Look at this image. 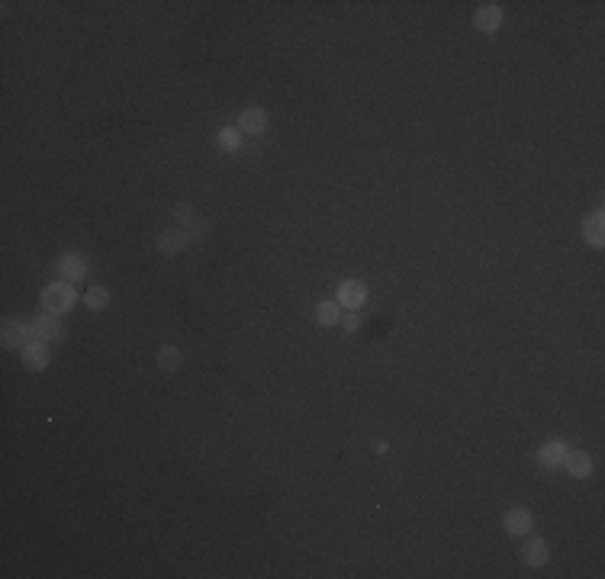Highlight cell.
Wrapping results in <instances>:
<instances>
[{
  "label": "cell",
  "mask_w": 605,
  "mask_h": 579,
  "mask_svg": "<svg viewBox=\"0 0 605 579\" xmlns=\"http://www.w3.org/2000/svg\"><path fill=\"white\" fill-rule=\"evenodd\" d=\"M74 299L78 296H74L71 283H52V287H45V293H42V306H45V312L62 316V312H71Z\"/></svg>",
  "instance_id": "1"
},
{
  "label": "cell",
  "mask_w": 605,
  "mask_h": 579,
  "mask_svg": "<svg viewBox=\"0 0 605 579\" xmlns=\"http://www.w3.org/2000/svg\"><path fill=\"white\" fill-rule=\"evenodd\" d=\"M62 338V325L55 316H39L29 325V342H58Z\"/></svg>",
  "instance_id": "2"
},
{
  "label": "cell",
  "mask_w": 605,
  "mask_h": 579,
  "mask_svg": "<svg viewBox=\"0 0 605 579\" xmlns=\"http://www.w3.org/2000/svg\"><path fill=\"white\" fill-rule=\"evenodd\" d=\"M264 126H267V113H264L261 106H248L238 116V132L242 135H261Z\"/></svg>",
  "instance_id": "3"
},
{
  "label": "cell",
  "mask_w": 605,
  "mask_h": 579,
  "mask_svg": "<svg viewBox=\"0 0 605 579\" xmlns=\"http://www.w3.org/2000/svg\"><path fill=\"white\" fill-rule=\"evenodd\" d=\"M187 242H190V235H187L184 228H165L158 235V251L161 255H177V251H184Z\"/></svg>",
  "instance_id": "4"
},
{
  "label": "cell",
  "mask_w": 605,
  "mask_h": 579,
  "mask_svg": "<svg viewBox=\"0 0 605 579\" xmlns=\"http://www.w3.org/2000/svg\"><path fill=\"white\" fill-rule=\"evenodd\" d=\"M563 467H567L570 476H577V480H586V476L592 473V460H589L586 451H567V454H563Z\"/></svg>",
  "instance_id": "5"
},
{
  "label": "cell",
  "mask_w": 605,
  "mask_h": 579,
  "mask_svg": "<svg viewBox=\"0 0 605 579\" xmlns=\"http://www.w3.org/2000/svg\"><path fill=\"white\" fill-rule=\"evenodd\" d=\"M58 274L65 277V283H74L88 274V264H84L81 255H62L58 258Z\"/></svg>",
  "instance_id": "6"
},
{
  "label": "cell",
  "mask_w": 605,
  "mask_h": 579,
  "mask_svg": "<svg viewBox=\"0 0 605 579\" xmlns=\"http://www.w3.org/2000/svg\"><path fill=\"white\" fill-rule=\"evenodd\" d=\"M474 23H476V29H480V33H496V29L502 26V10L496 7V3H486V7L476 10Z\"/></svg>",
  "instance_id": "7"
},
{
  "label": "cell",
  "mask_w": 605,
  "mask_h": 579,
  "mask_svg": "<svg viewBox=\"0 0 605 579\" xmlns=\"http://www.w3.org/2000/svg\"><path fill=\"white\" fill-rule=\"evenodd\" d=\"M364 299H367V290H364L360 280H345L342 287H338V303H345L348 309H358Z\"/></svg>",
  "instance_id": "8"
},
{
  "label": "cell",
  "mask_w": 605,
  "mask_h": 579,
  "mask_svg": "<svg viewBox=\"0 0 605 579\" xmlns=\"http://www.w3.org/2000/svg\"><path fill=\"white\" fill-rule=\"evenodd\" d=\"M506 531L509 535H528L531 531V525H535V518H531V512L528 509H512V512H506Z\"/></svg>",
  "instance_id": "9"
},
{
  "label": "cell",
  "mask_w": 605,
  "mask_h": 579,
  "mask_svg": "<svg viewBox=\"0 0 605 579\" xmlns=\"http://www.w3.org/2000/svg\"><path fill=\"white\" fill-rule=\"evenodd\" d=\"M23 360H26L29 370H42L45 364H49V348H45V342H33L23 348Z\"/></svg>",
  "instance_id": "10"
},
{
  "label": "cell",
  "mask_w": 605,
  "mask_h": 579,
  "mask_svg": "<svg viewBox=\"0 0 605 579\" xmlns=\"http://www.w3.org/2000/svg\"><path fill=\"white\" fill-rule=\"evenodd\" d=\"M29 338V325L17 322V319H7L3 322V348H17L19 342H26Z\"/></svg>",
  "instance_id": "11"
},
{
  "label": "cell",
  "mask_w": 605,
  "mask_h": 579,
  "mask_svg": "<svg viewBox=\"0 0 605 579\" xmlns=\"http://www.w3.org/2000/svg\"><path fill=\"white\" fill-rule=\"evenodd\" d=\"M522 560H525L528 567H544V563H547V544H544L541 537L528 541V544L522 547Z\"/></svg>",
  "instance_id": "12"
},
{
  "label": "cell",
  "mask_w": 605,
  "mask_h": 579,
  "mask_svg": "<svg viewBox=\"0 0 605 579\" xmlns=\"http://www.w3.org/2000/svg\"><path fill=\"white\" fill-rule=\"evenodd\" d=\"M563 454H567L563 441H547V444L538 451V460H541V467H557L563 460Z\"/></svg>",
  "instance_id": "13"
},
{
  "label": "cell",
  "mask_w": 605,
  "mask_h": 579,
  "mask_svg": "<svg viewBox=\"0 0 605 579\" xmlns=\"http://www.w3.org/2000/svg\"><path fill=\"white\" fill-rule=\"evenodd\" d=\"M583 235H586L589 245H596V248L602 245V238H605V216H602V212H596V216L583 226Z\"/></svg>",
  "instance_id": "14"
},
{
  "label": "cell",
  "mask_w": 605,
  "mask_h": 579,
  "mask_svg": "<svg viewBox=\"0 0 605 579\" xmlns=\"http://www.w3.org/2000/svg\"><path fill=\"white\" fill-rule=\"evenodd\" d=\"M158 367L165 370V374L177 370V367H181V351H177V348H171V344H167V348H161V354H158Z\"/></svg>",
  "instance_id": "15"
},
{
  "label": "cell",
  "mask_w": 605,
  "mask_h": 579,
  "mask_svg": "<svg viewBox=\"0 0 605 579\" xmlns=\"http://www.w3.org/2000/svg\"><path fill=\"white\" fill-rule=\"evenodd\" d=\"M316 322L319 325H335V322H338V303H319Z\"/></svg>",
  "instance_id": "16"
},
{
  "label": "cell",
  "mask_w": 605,
  "mask_h": 579,
  "mask_svg": "<svg viewBox=\"0 0 605 579\" xmlns=\"http://www.w3.org/2000/svg\"><path fill=\"white\" fill-rule=\"evenodd\" d=\"M84 303H88L90 309H103L106 303H110V290H106V287H94V290H88Z\"/></svg>",
  "instance_id": "17"
},
{
  "label": "cell",
  "mask_w": 605,
  "mask_h": 579,
  "mask_svg": "<svg viewBox=\"0 0 605 579\" xmlns=\"http://www.w3.org/2000/svg\"><path fill=\"white\" fill-rule=\"evenodd\" d=\"M219 145L226 151H238V145H242V132L238 129H222L219 132Z\"/></svg>",
  "instance_id": "18"
},
{
  "label": "cell",
  "mask_w": 605,
  "mask_h": 579,
  "mask_svg": "<svg viewBox=\"0 0 605 579\" xmlns=\"http://www.w3.org/2000/svg\"><path fill=\"white\" fill-rule=\"evenodd\" d=\"M342 325H345V332H354V328L360 325V319L354 316V312H351V316H345V319H342Z\"/></svg>",
  "instance_id": "19"
},
{
  "label": "cell",
  "mask_w": 605,
  "mask_h": 579,
  "mask_svg": "<svg viewBox=\"0 0 605 579\" xmlns=\"http://www.w3.org/2000/svg\"><path fill=\"white\" fill-rule=\"evenodd\" d=\"M177 216H181V219H184V222H190V219H193L190 203H181V206H177Z\"/></svg>",
  "instance_id": "20"
}]
</instances>
